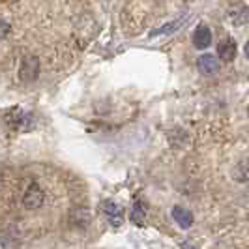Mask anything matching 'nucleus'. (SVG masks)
Instances as JSON below:
<instances>
[{"instance_id": "f257e3e1", "label": "nucleus", "mask_w": 249, "mask_h": 249, "mask_svg": "<svg viewBox=\"0 0 249 249\" xmlns=\"http://www.w3.org/2000/svg\"><path fill=\"white\" fill-rule=\"evenodd\" d=\"M37 75H39V58L37 56H32L28 54L21 60V66H19V79L23 83H32L36 81Z\"/></svg>"}, {"instance_id": "f03ea898", "label": "nucleus", "mask_w": 249, "mask_h": 249, "mask_svg": "<svg viewBox=\"0 0 249 249\" xmlns=\"http://www.w3.org/2000/svg\"><path fill=\"white\" fill-rule=\"evenodd\" d=\"M43 189L39 187V184H30L28 186V189L25 191V197H23V204H25V208H28V210H36V208H39L41 204H43Z\"/></svg>"}, {"instance_id": "7ed1b4c3", "label": "nucleus", "mask_w": 249, "mask_h": 249, "mask_svg": "<svg viewBox=\"0 0 249 249\" xmlns=\"http://www.w3.org/2000/svg\"><path fill=\"white\" fill-rule=\"evenodd\" d=\"M227 19L234 26H244L249 21L248 6L242 4V2H234V4L229 8V12H227Z\"/></svg>"}, {"instance_id": "20e7f679", "label": "nucleus", "mask_w": 249, "mask_h": 249, "mask_svg": "<svg viewBox=\"0 0 249 249\" xmlns=\"http://www.w3.org/2000/svg\"><path fill=\"white\" fill-rule=\"evenodd\" d=\"M236 53H238V45L232 37H223V39L217 43V56H219L223 62L234 60Z\"/></svg>"}, {"instance_id": "39448f33", "label": "nucleus", "mask_w": 249, "mask_h": 249, "mask_svg": "<svg viewBox=\"0 0 249 249\" xmlns=\"http://www.w3.org/2000/svg\"><path fill=\"white\" fill-rule=\"evenodd\" d=\"M191 39H193V45L197 49H208L212 45V32H210V28L206 25H199L195 28Z\"/></svg>"}, {"instance_id": "423d86ee", "label": "nucleus", "mask_w": 249, "mask_h": 249, "mask_svg": "<svg viewBox=\"0 0 249 249\" xmlns=\"http://www.w3.org/2000/svg\"><path fill=\"white\" fill-rule=\"evenodd\" d=\"M101 210L109 217L111 225H114V227L122 225V221H124V212H122V208H120L118 204H114L111 200H105V202L101 204Z\"/></svg>"}, {"instance_id": "0eeeda50", "label": "nucleus", "mask_w": 249, "mask_h": 249, "mask_svg": "<svg viewBox=\"0 0 249 249\" xmlns=\"http://www.w3.org/2000/svg\"><path fill=\"white\" fill-rule=\"evenodd\" d=\"M197 68H199L200 73L204 75H213L219 70V62L213 54H202L197 58Z\"/></svg>"}, {"instance_id": "6e6552de", "label": "nucleus", "mask_w": 249, "mask_h": 249, "mask_svg": "<svg viewBox=\"0 0 249 249\" xmlns=\"http://www.w3.org/2000/svg\"><path fill=\"white\" fill-rule=\"evenodd\" d=\"M173 219L178 223V227L189 229L193 225V213L189 212L187 208H184V206H175L173 208Z\"/></svg>"}, {"instance_id": "1a4fd4ad", "label": "nucleus", "mask_w": 249, "mask_h": 249, "mask_svg": "<svg viewBox=\"0 0 249 249\" xmlns=\"http://www.w3.org/2000/svg\"><path fill=\"white\" fill-rule=\"evenodd\" d=\"M70 221L73 227H79V229H85L90 223V212L87 208H75L71 215H70Z\"/></svg>"}, {"instance_id": "9d476101", "label": "nucleus", "mask_w": 249, "mask_h": 249, "mask_svg": "<svg viewBox=\"0 0 249 249\" xmlns=\"http://www.w3.org/2000/svg\"><path fill=\"white\" fill-rule=\"evenodd\" d=\"M232 178H234L236 182H248L249 180V160H242V161L232 169Z\"/></svg>"}, {"instance_id": "9b49d317", "label": "nucleus", "mask_w": 249, "mask_h": 249, "mask_svg": "<svg viewBox=\"0 0 249 249\" xmlns=\"http://www.w3.org/2000/svg\"><path fill=\"white\" fill-rule=\"evenodd\" d=\"M131 221L135 225H141L144 221V210L141 208V204H135V208H133V212H131Z\"/></svg>"}, {"instance_id": "f8f14e48", "label": "nucleus", "mask_w": 249, "mask_h": 249, "mask_svg": "<svg viewBox=\"0 0 249 249\" xmlns=\"http://www.w3.org/2000/svg\"><path fill=\"white\" fill-rule=\"evenodd\" d=\"M8 32H10V25L0 19V39H4V37L8 36Z\"/></svg>"}, {"instance_id": "ddd939ff", "label": "nucleus", "mask_w": 249, "mask_h": 249, "mask_svg": "<svg viewBox=\"0 0 249 249\" xmlns=\"http://www.w3.org/2000/svg\"><path fill=\"white\" fill-rule=\"evenodd\" d=\"M244 53H246V56H248V60H249V39H248V43H246V47H244Z\"/></svg>"}, {"instance_id": "4468645a", "label": "nucleus", "mask_w": 249, "mask_h": 249, "mask_svg": "<svg viewBox=\"0 0 249 249\" xmlns=\"http://www.w3.org/2000/svg\"><path fill=\"white\" fill-rule=\"evenodd\" d=\"M248 114H249V105H248Z\"/></svg>"}]
</instances>
